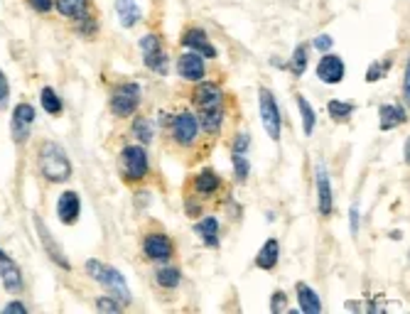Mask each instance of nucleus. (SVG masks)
Segmentation results:
<instances>
[{"instance_id":"423d86ee","label":"nucleus","mask_w":410,"mask_h":314,"mask_svg":"<svg viewBox=\"0 0 410 314\" xmlns=\"http://www.w3.org/2000/svg\"><path fill=\"white\" fill-rule=\"evenodd\" d=\"M140 101H143L140 84L126 82L113 89V94H111V99H109V108L116 118H131V116L140 108Z\"/></svg>"},{"instance_id":"c85d7f7f","label":"nucleus","mask_w":410,"mask_h":314,"mask_svg":"<svg viewBox=\"0 0 410 314\" xmlns=\"http://www.w3.org/2000/svg\"><path fill=\"white\" fill-rule=\"evenodd\" d=\"M40 103H42V111H47L50 116H60L64 111V103L60 99V94L55 91L52 86H42L40 91Z\"/></svg>"},{"instance_id":"6ab92c4d","label":"nucleus","mask_w":410,"mask_h":314,"mask_svg":"<svg viewBox=\"0 0 410 314\" xmlns=\"http://www.w3.org/2000/svg\"><path fill=\"white\" fill-rule=\"evenodd\" d=\"M79 214H82V199H79V194L72 189L62 191L60 199H57V216H60V221L64 226H74L79 221Z\"/></svg>"},{"instance_id":"58836bf2","label":"nucleus","mask_w":410,"mask_h":314,"mask_svg":"<svg viewBox=\"0 0 410 314\" xmlns=\"http://www.w3.org/2000/svg\"><path fill=\"white\" fill-rule=\"evenodd\" d=\"M248 145H251V135H248V133H236L231 142V152H243V155H246Z\"/></svg>"},{"instance_id":"cd10ccee","label":"nucleus","mask_w":410,"mask_h":314,"mask_svg":"<svg viewBox=\"0 0 410 314\" xmlns=\"http://www.w3.org/2000/svg\"><path fill=\"white\" fill-rule=\"evenodd\" d=\"M55 8L57 13L62 15V18H79L82 13H87L89 10V0H55Z\"/></svg>"},{"instance_id":"6e6552de","label":"nucleus","mask_w":410,"mask_h":314,"mask_svg":"<svg viewBox=\"0 0 410 314\" xmlns=\"http://www.w3.org/2000/svg\"><path fill=\"white\" fill-rule=\"evenodd\" d=\"M37 111L35 106L23 101L13 108V116H10V138H13L15 145H25L32 133V125H35Z\"/></svg>"},{"instance_id":"c03bdc74","label":"nucleus","mask_w":410,"mask_h":314,"mask_svg":"<svg viewBox=\"0 0 410 314\" xmlns=\"http://www.w3.org/2000/svg\"><path fill=\"white\" fill-rule=\"evenodd\" d=\"M403 101H410V74H408V67H406V72H403Z\"/></svg>"},{"instance_id":"e433bc0d","label":"nucleus","mask_w":410,"mask_h":314,"mask_svg":"<svg viewBox=\"0 0 410 314\" xmlns=\"http://www.w3.org/2000/svg\"><path fill=\"white\" fill-rule=\"evenodd\" d=\"M270 312L273 314L287 312V295L283 290H275L273 295H270Z\"/></svg>"},{"instance_id":"dca6fc26","label":"nucleus","mask_w":410,"mask_h":314,"mask_svg":"<svg viewBox=\"0 0 410 314\" xmlns=\"http://www.w3.org/2000/svg\"><path fill=\"white\" fill-rule=\"evenodd\" d=\"M177 74L179 79H184V82L189 84H196V82H204L206 77V60L201 55H196V52H182V55L177 57Z\"/></svg>"},{"instance_id":"39448f33","label":"nucleus","mask_w":410,"mask_h":314,"mask_svg":"<svg viewBox=\"0 0 410 314\" xmlns=\"http://www.w3.org/2000/svg\"><path fill=\"white\" fill-rule=\"evenodd\" d=\"M258 111H260L263 130L268 133L270 140L278 142L280 135H283V113H280L278 99H275V94L270 91L268 86L258 89Z\"/></svg>"},{"instance_id":"f257e3e1","label":"nucleus","mask_w":410,"mask_h":314,"mask_svg":"<svg viewBox=\"0 0 410 314\" xmlns=\"http://www.w3.org/2000/svg\"><path fill=\"white\" fill-rule=\"evenodd\" d=\"M37 167L40 174L52 184H62L72 177V159H69L67 150L55 140H45L37 147Z\"/></svg>"},{"instance_id":"f3484780","label":"nucleus","mask_w":410,"mask_h":314,"mask_svg":"<svg viewBox=\"0 0 410 314\" xmlns=\"http://www.w3.org/2000/svg\"><path fill=\"white\" fill-rule=\"evenodd\" d=\"M179 45L187 47L189 52H196V55H201L204 60H216V47L209 42V35H206V30L201 28H187L182 32V37H179Z\"/></svg>"},{"instance_id":"c756f323","label":"nucleus","mask_w":410,"mask_h":314,"mask_svg":"<svg viewBox=\"0 0 410 314\" xmlns=\"http://www.w3.org/2000/svg\"><path fill=\"white\" fill-rule=\"evenodd\" d=\"M287 69H290V74L297 79L307 72V45H297L295 50H292V57L287 60Z\"/></svg>"},{"instance_id":"aec40b11","label":"nucleus","mask_w":410,"mask_h":314,"mask_svg":"<svg viewBox=\"0 0 410 314\" xmlns=\"http://www.w3.org/2000/svg\"><path fill=\"white\" fill-rule=\"evenodd\" d=\"M408 120V111L401 103H383L379 108V128L381 130H396Z\"/></svg>"},{"instance_id":"412c9836","label":"nucleus","mask_w":410,"mask_h":314,"mask_svg":"<svg viewBox=\"0 0 410 314\" xmlns=\"http://www.w3.org/2000/svg\"><path fill=\"white\" fill-rule=\"evenodd\" d=\"M295 295H297V307L302 314H322V300H319L317 290H312L307 283H295Z\"/></svg>"},{"instance_id":"2f4dec72","label":"nucleus","mask_w":410,"mask_h":314,"mask_svg":"<svg viewBox=\"0 0 410 314\" xmlns=\"http://www.w3.org/2000/svg\"><path fill=\"white\" fill-rule=\"evenodd\" d=\"M356 111L354 103H349V101H339V99H332L327 103V113L332 120H347L351 113Z\"/></svg>"},{"instance_id":"f704fd0d","label":"nucleus","mask_w":410,"mask_h":314,"mask_svg":"<svg viewBox=\"0 0 410 314\" xmlns=\"http://www.w3.org/2000/svg\"><path fill=\"white\" fill-rule=\"evenodd\" d=\"M94 307L99 312H109V314H118L121 310H123V305H121L118 300H116L113 295H104V297H99V300L94 302Z\"/></svg>"},{"instance_id":"b1692460","label":"nucleus","mask_w":410,"mask_h":314,"mask_svg":"<svg viewBox=\"0 0 410 314\" xmlns=\"http://www.w3.org/2000/svg\"><path fill=\"white\" fill-rule=\"evenodd\" d=\"M278 260H280V241L278 238H268V241L260 246L258 255H255V265H258L260 270H275Z\"/></svg>"},{"instance_id":"a19ab883","label":"nucleus","mask_w":410,"mask_h":314,"mask_svg":"<svg viewBox=\"0 0 410 314\" xmlns=\"http://www.w3.org/2000/svg\"><path fill=\"white\" fill-rule=\"evenodd\" d=\"M28 5L35 10V13L47 15V13H52V8H55V0H28Z\"/></svg>"},{"instance_id":"9d476101","label":"nucleus","mask_w":410,"mask_h":314,"mask_svg":"<svg viewBox=\"0 0 410 314\" xmlns=\"http://www.w3.org/2000/svg\"><path fill=\"white\" fill-rule=\"evenodd\" d=\"M32 223H35V233H37V241H40L42 251H45V255H50V260L55 265H60L62 270H72V263H69V258L64 255V248L57 243V238L52 236V231L47 228V223L40 219V216H35L32 219Z\"/></svg>"},{"instance_id":"ea45409f","label":"nucleus","mask_w":410,"mask_h":314,"mask_svg":"<svg viewBox=\"0 0 410 314\" xmlns=\"http://www.w3.org/2000/svg\"><path fill=\"white\" fill-rule=\"evenodd\" d=\"M312 47H315L317 52H322V55H327V52L334 47L332 35H327V32H322V35H317L315 40H312Z\"/></svg>"},{"instance_id":"0eeeda50","label":"nucleus","mask_w":410,"mask_h":314,"mask_svg":"<svg viewBox=\"0 0 410 314\" xmlns=\"http://www.w3.org/2000/svg\"><path fill=\"white\" fill-rule=\"evenodd\" d=\"M138 47H140V55H143V64H145V69H150L153 74H160V77H167L170 60H167V55H165L162 37L155 35V32H148L145 37H140Z\"/></svg>"},{"instance_id":"7c9ffc66","label":"nucleus","mask_w":410,"mask_h":314,"mask_svg":"<svg viewBox=\"0 0 410 314\" xmlns=\"http://www.w3.org/2000/svg\"><path fill=\"white\" fill-rule=\"evenodd\" d=\"M231 167H233V179L238 184L248 182V174H251V162L243 152H231Z\"/></svg>"},{"instance_id":"473e14b6","label":"nucleus","mask_w":410,"mask_h":314,"mask_svg":"<svg viewBox=\"0 0 410 314\" xmlns=\"http://www.w3.org/2000/svg\"><path fill=\"white\" fill-rule=\"evenodd\" d=\"M74 25H77V32L82 37H94L99 32V20H96L94 13H82L79 18H74Z\"/></svg>"},{"instance_id":"1a4fd4ad","label":"nucleus","mask_w":410,"mask_h":314,"mask_svg":"<svg viewBox=\"0 0 410 314\" xmlns=\"http://www.w3.org/2000/svg\"><path fill=\"white\" fill-rule=\"evenodd\" d=\"M143 253L153 263H170L174 258V243L165 231H148L143 236Z\"/></svg>"},{"instance_id":"7ed1b4c3","label":"nucleus","mask_w":410,"mask_h":314,"mask_svg":"<svg viewBox=\"0 0 410 314\" xmlns=\"http://www.w3.org/2000/svg\"><path fill=\"white\" fill-rule=\"evenodd\" d=\"M160 123L167 128L170 140H172L179 150L192 147L196 140H199V120H196V116L187 108L177 111V113H172V116H167L162 111V113H160Z\"/></svg>"},{"instance_id":"2eb2a0df","label":"nucleus","mask_w":410,"mask_h":314,"mask_svg":"<svg viewBox=\"0 0 410 314\" xmlns=\"http://www.w3.org/2000/svg\"><path fill=\"white\" fill-rule=\"evenodd\" d=\"M0 283H3V287L10 295H20L25 290L23 270H20V265L15 263L13 255L5 251L3 246H0Z\"/></svg>"},{"instance_id":"c9c22d12","label":"nucleus","mask_w":410,"mask_h":314,"mask_svg":"<svg viewBox=\"0 0 410 314\" xmlns=\"http://www.w3.org/2000/svg\"><path fill=\"white\" fill-rule=\"evenodd\" d=\"M184 211H187V216H192V219H199V214L204 211V206H201L199 196H194V194L184 196Z\"/></svg>"},{"instance_id":"79ce46f5","label":"nucleus","mask_w":410,"mask_h":314,"mask_svg":"<svg viewBox=\"0 0 410 314\" xmlns=\"http://www.w3.org/2000/svg\"><path fill=\"white\" fill-rule=\"evenodd\" d=\"M349 231L351 236H359V206L356 204H351L349 209Z\"/></svg>"},{"instance_id":"4c0bfd02","label":"nucleus","mask_w":410,"mask_h":314,"mask_svg":"<svg viewBox=\"0 0 410 314\" xmlns=\"http://www.w3.org/2000/svg\"><path fill=\"white\" fill-rule=\"evenodd\" d=\"M10 103V82H8V74L0 69V111H5Z\"/></svg>"},{"instance_id":"f03ea898","label":"nucleus","mask_w":410,"mask_h":314,"mask_svg":"<svg viewBox=\"0 0 410 314\" xmlns=\"http://www.w3.org/2000/svg\"><path fill=\"white\" fill-rule=\"evenodd\" d=\"M84 270H87V275L94 280V283H99L104 290H109L123 307L133 302L128 280L123 278V273H121L118 268H113V265L104 263V260H99V258H89L87 265H84Z\"/></svg>"},{"instance_id":"a211bd4d","label":"nucleus","mask_w":410,"mask_h":314,"mask_svg":"<svg viewBox=\"0 0 410 314\" xmlns=\"http://www.w3.org/2000/svg\"><path fill=\"white\" fill-rule=\"evenodd\" d=\"M189 99H192V106H194V108L209 106V103H226V94H223L221 84H216V82H196L189 94Z\"/></svg>"},{"instance_id":"bb28decb","label":"nucleus","mask_w":410,"mask_h":314,"mask_svg":"<svg viewBox=\"0 0 410 314\" xmlns=\"http://www.w3.org/2000/svg\"><path fill=\"white\" fill-rule=\"evenodd\" d=\"M131 133H133V138H135L140 145H150L153 142V138H155V130H153V123H150V118H145V116H135L133 118V125H131Z\"/></svg>"},{"instance_id":"ddd939ff","label":"nucleus","mask_w":410,"mask_h":314,"mask_svg":"<svg viewBox=\"0 0 410 314\" xmlns=\"http://www.w3.org/2000/svg\"><path fill=\"white\" fill-rule=\"evenodd\" d=\"M315 189H317V211L319 216L329 219L334 211V191H332V179L324 167V162L315 164Z\"/></svg>"},{"instance_id":"72a5a7b5","label":"nucleus","mask_w":410,"mask_h":314,"mask_svg":"<svg viewBox=\"0 0 410 314\" xmlns=\"http://www.w3.org/2000/svg\"><path fill=\"white\" fill-rule=\"evenodd\" d=\"M391 67H393V60H383V62L369 64V69H366V82H369V84L381 82V79L391 72Z\"/></svg>"},{"instance_id":"393cba45","label":"nucleus","mask_w":410,"mask_h":314,"mask_svg":"<svg viewBox=\"0 0 410 314\" xmlns=\"http://www.w3.org/2000/svg\"><path fill=\"white\" fill-rule=\"evenodd\" d=\"M155 283L162 290H177L179 283H182V270L174 268V265H162V268L155 270Z\"/></svg>"},{"instance_id":"37998d69","label":"nucleus","mask_w":410,"mask_h":314,"mask_svg":"<svg viewBox=\"0 0 410 314\" xmlns=\"http://www.w3.org/2000/svg\"><path fill=\"white\" fill-rule=\"evenodd\" d=\"M28 314V307H25L23 305V302H18V300H15V302H8V305H5L3 307V314Z\"/></svg>"},{"instance_id":"5701e85b","label":"nucleus","mask_w":410,"mask_h":314,"mask_svg":"<svg viewBox=\"0 0 410 314\" xmlns=\"http://www.w3.org/2000/svg\"><path fill=\"white\" fill-rule=\"evenodd\" d=\"M113 8H116V15H118L121 28L133 30L138 23H140L143 13H140V8H138L135 0H113Z\"/></svg>"},{"instance_id":"f8f14e48","label":"nucleus","mask_w":410,"mask_h":314,"mask_svg":"<svg viewBox=\"0 0 410 314\" xmlns=\"http://www.w3.org/2000/svg\"><path fill=\"white\" fill-rule=\"evenodd\" d=\"M194 116H196V120H199V130L211 138H216V135H221L223 123H226V103L199 106V108H194Z\"/></svg>"},{"instance_id":"4468645a","label":"nucleus","mask_w":410,"mask_h":314,"mask_svg":"<svg viewBox=\"0 0 410 314\" xmlns=\"http://www.w3.org/2000/svg\"><path fill=\"white\" fill-rule=\"evenodd\" d=\"M315 77L322 84H327V86H337V84H342L344 77H347V64H344V60L339 55L327 52V55H322V60L317 62Z\"/></svg>"},{"instance_id":"9b49d317","label":"nucleus","mask_w":410,"mask_h":314,"mask_svg":"<svg viewBox=\"0 0 410 314\" xmlns=\"http://www.w3.org/2000/svg\"><path fill=\"white\" fill-rule=\"evenodd\" d=\"M189 187H192V194L199 196V199H214L223 189V179L214 167H201L196 174H192Z\"/></svg>"},{"instance_id":"a878e982","label":"nucleus","mask_w":410,"mask_h":314,"mask_svg":"<svg viewBox=\"0 0 410 314\" xmlns=\"http://www.w3.org/2000/svg\"><path fill=\"white\" fill-rule=\"evenodd\" d=\"M295 99H297V111H300V120H302V133L310 138L312 133H315V125H317V113L310 106V101H307L302 94H297Z\"/></svg>"},{"instance_id":"4be33fe9","label":"nucleus","mask_w":410,"mask_h":314,"mask_svg":"<svg viewBox=\"0 0 410 314\" xmlns=\"http://www.w3.org/2000/svg\"><path fill=\"white\" fill-rule=\"evenodd\" d=\"M194 233L201 238L206 248H219V219L216 216H204V219L194 221Z\"/></svg>"},{"instance_id":"20e7f679","label":"nucleus","mask_w":410,"mask_h":314,"mask_svg":"<svg viewBox=\"0 0 410 314\" xmlns=\"http://www.w3.org/2000/svg\"><path fill=\"white\" fill-rule=\"evenodd\" d=\"M118 169L126 184H140L150 174V157H148V147L135 142V145H126L118 155Z\"/></svg>"}]
</instances>
